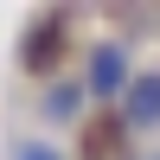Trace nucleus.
Wrapping results in <instances>:
<instances>
[{"label":"nucleus","instance_id":"1","mask_svg":"<svg viewBox=\"0 0 160 160\" xmlns=\"http://www.w3.org/2000/svg\"><path fill=\"white\" fill-rule=\"evenodd\" d=\"M128 83H135L128 51L115 45V38H96V45H90V58H83V90H90V102H122Z\"/></svg>","mask_w":160,"mask_h":160},{"label":"nucleus","instance_id":"2","mask_svg":"<svg viewBox=\"0 0 160 160\" xmlns=\"http://www.w3.org/2000/svg\"><path fill=\"white\" fill-rule=\"evenodd\" d=\"M115 109H122V135H160V64L135 71V83Z\"/></svg>","mask_w":160,"mask_h":160},{"label":"nucleus","instance_id":"3","mask_svg":"<svg viewBox=\"0 0 160 160\" xmlns=\"http://www.w3.org/2000/svg\"><path fill=\"white\" fill-rule=\"evenodd\" d=\"M58 51H64V13H45V19L26 32V45H19V58H26V71L32 77H58Z\"/></svg>","mask_w":160,"mask_h":160},{"label":"nucleus","instance_id":"4","mask_svg":"<svg viewBox=\"0 0 160 160\" xmlns=\"http://www.w3.org/2000/svg\"><path fill=\"white\" fill-rule=\"evenodd\" d=\"M83 102H90L83 77H51V83H38V115H45L51 128H71L77 115H83Z\"/></svg>","mask_w":160,"mask_h":160},{"label":"nucleus","instance_id":"5","mask_svg":"<svg viewBox=\"0 0 160 160\" xmlns=\"http://www.w3.org/2000/svg\"><path fill=\"white\" fill-rule=\"evenodd\" d=\"M7 160H71V154H64L51 135H13L7 141Z\"/></svg>","mask_w":160,"mask_h":160},{"label":"nucleus","instance_id":"6","mask_svg":"<svg viewBox=\"0 0 160 160\" xmlns=\"http://www.w3.org/2000/svg\"><path fill=\"white\" fill-rule=\"evenodd\" d=\"M148 160H160V154H148Z\"/></svg>","mask_w":160,"mask_h":160}]
</instances>
